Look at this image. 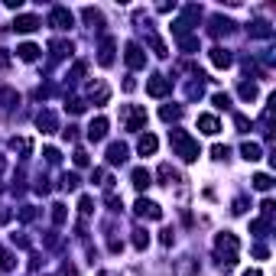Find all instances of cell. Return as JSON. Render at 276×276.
<instances>
[{"label":"cell","instance_id":"obj_1","mask_svg":"<svg viewBox=\"0 0 276 276\" xmlns=\"http://www.w3.org/2000/svg\"><path fill=\"white\" fill-rule=\"evenodd\" d=\"M172 147H176V156H182L185 163L198 160V140H192L185 130H172Z\"/></svg>","mask_w":276,"mask_h":276},{"label":"cell","instance_id":"obj_2","mask_svg":"<svg viewBox=\"0 0 276 276\" xmlns=\"http://www.w3.org/2000/svg\"><path fill=\"white\" fill-rule=\"evenodd\" d=\"M215 247H218V257H221V266H234L237 263V237L234 234H221V237L215 240Z\"/></svg>","mask_w":276,"mask_h":276},{"label":"cell","instance_id":"obj_3","mask_svg":"<svg viewBox=\"0 0 276 276\" xmlns=\"http://www.w3.org/2000/svg\"><path fill=\"white\" fill-rule=\"evenodd\" d=\"M133 211H136L140 218H150V221H160V218H163V208H160L156 202H150V198H136Z\"/></svg>","mask_w":276,"mask_h":276},{"label":"cell","instance_id":"obj_4","mask_svg":"<svg viewBox=\"0 0 276 276\" xmlns=\"http://www.w3.org/2000/svg\"><path fill=\"white\" fill-rule=\"evenodd\" d=\"M123 120H127V130H140L147 123V110L143 107H127L123 110Z\"/></svg>","mask_w":276,"mask_h":276},{"label":"cell","instance_id":"obj_5","mask_svg":"<svg viewBox=\"0 0 276 276\" xmlns=\"http://www.w3.org/2000/svg\"><path fill=\"white\" fill-rule=\"evenodd\" d=\"M123 59H127L130 68H143L147 65V52H143L136 43H127V55H123Z\"/></svg>","mask_w":276,"mask_h":276},{"label":"cell","instance_id":"obj_6","mask_svg":"<svg viewBox=\"0 0 276 276\" xmlns=\"http://www.w3.org/2000/svg\"><path fill=\"white\" fill-rule=\"evenodd\" d=\"M49 23L55 26V30H68V26H72V13H68L65 7H55V10L49 13Z\"/></svg>","mask_w":276,"mask_h":276},{"label":"cell","instance_id":"obj_7","mask_svg":"<svg viewBox=\"0 0 276 276\" xmlns=\"http://www.w3.org/2000/svg\"><path fill=\"white\" fill-rule=\"evenodd\" d=\"M147 91L153 94V98H163V94H169V78H163V75H153V78L147 81Z\"/></svg>","mask_w":276,"mask_h":276},{"label":"cell","instance_id":"obj_8","mask_svg":"<svg viewBox=\"0 0 276 276\" xmlns=\"http://www.w3.org/2000/svg\"><path fill=\"white\" fill-rule=\"evenodd\" d=\"M198 130H202V133H208V136H215L218 130H221V120L215 114H202L198 117Z\"/></svg>","mask_w":276,"mask_h":276},{"label":"cell","instance_id":"obj_9","mask_svg":"<svg viewBox=\"0 0 276 276\" xmlns=\"http://www.w3.org/2000/svg\"><path fill=\"white\" fill-rule=\"evenodd\" d=\"M104 136H107V120H104V117L91 120V127H88V140L98 143V140H104Z\"/></svg>","mask_w":276,"mask_h":276},{"label":"cell","instance_id":"obj_10","mask_svg":"<svg viewBox=\"0 0 276 276\" xmlns=\"http://www.w3.org/2000/svg\"><path fill=\"white\" fill-rule=\"evenodd\" d=\"M123 160H127V147H123V143H110V147H107V163L110 166H120Z\"/></svg>","mask_w":276,"mask_h":276},{"label":"cell","instance_id":"obj_11","mask_svg":"<svg viewBox=\"0 0 276 276\" xmlns=\"http://www.w3.org/2000/svg\"><path fill=\"white\" fill-rule=\"evenodd\" d=\"M13 30H17V33H33V30H39V17H17V20H13Z\"/></svg>","mask_w":276,"mask_h":276},{"label":"cell","instance_id":"obj_12","mask_svg":"<svg viewBox=\"0 0 276 276\" xmlns=\"http://www.w3.org/2000/svg\"><path fill=\"white\" fill-rule=\"evenodd\" d=\"M36 127L43 130V133H52V130H55V114H52V110H43V114L36 117Z\"/></svg>","mask_w":276,"mask_h":276},{"label":"cell","instance_id":"obj_13","mask_svg":"<svg viewBox=\"0 0 276 276\" xmlns=\"http://www.w3.org/2000/svg\"><path fill=\"white\" fill-rule=\"evenodd\" d=\"M156 147H160V140H156L153 133H147V136H140V143H136V150H140L143 156H150V153H156Z\"/></svg>","mask_w":276,"mask_h":276},{"label":"cell","instance_id":"obj_14","mask_svg":"<svg viewBox=\"0 0 276 276\" xmlns=\"http://www.w3.org/2000/svg\"><path fill=\"white\" fill-rule=\"evenodd\" d=\"M211 62H215V65L218 68H231V52H227V49H221V46H218V49H211Z\"/></svg>","mask_w":276,"mask_h":276},{"label":"cell","instance_id":"obj_15","mask_svg":"<svg viewBox=\"0 0 276 276\" xmlns=\"http://www.w3.org/2000/svg\"><path fill=\"white\" fill-rule=\"evenodd\" d=\"M17 55H20L23 62H36V59H39V46H33V43H23V46L17 49Z\"/></svg>","mask_w":276,"mask_h":276},{"label":"cell","instance_id":"obj_16","mask_svg":"<svg viewBox=\"0 0 276 276\" xmlns=\"http://www.w3.org/2000/svg\"><path fill=\"white\" fill-rule=\"evenodd\" d=\"M98 62H101V65H110V62H114V39H104V43H101Z\"/></svg>","mask_w":276,"mask_h":276},{"label":"cell","instance_id":"obj_17","mask_svg":"<svg viewBox=\"0 0 276 276\" xmlns=\"http://www.w3.org/2000/svg\"><path fill=\"white\" fill-rule=\"evenodd\" d=\"M240 156H244L247 163H257L260 160V143H244V147H240Z\"/></svg>","mask_w":276,"mask_h":276},{"label":"cell","instance_id":"obj_18","mask_svg":"<svg viewBox=\"0 0 276 276\" xmlns=\"http://www.w3.org/2000/svg\"><path fill=\"white\" fill-rule=\"evenodd\" d=\"M130 179H133V185H136V189H140V192L147 189L150 182H153V176H150L147 169H133V176H130Z\"/></svg>","mask_w":276,"mask_h":276},{"label":"cell","instance_id":"obj_19","mask_svg":"<svg viewBox=\"0 0 276 276\" xmlns=\"http://www.w3.org/2000/svg\"><path fill=\"white\" fill-rule=\"evenodd\" d=\"M160 117H163V120H179V117H182V107H179V104H166L160 110Z\"/></svg>","mask_w":276,"mask_h":276},{"label":"cell","instance_id":"obj_20","mask_svg":"<svg viewBox=\"0 0 276 276\" xmlns=\"http://www.w3.org/2000/svg\"><path fill=\"white\" fill-rule=\"evenodd\" d=\"M270 185H273V179L266 176V172H257V176H253V189H260V192H270Z\"/></svg>","mask_w":276,"mask_h":276},{"label":"cell","instance_id":"obj_21","mask_svg":"<svg viewBox=\"0 0 276 276\" xmlns=\"http://www.w3.org/2000/svg\"><path fill=\"white\" fill-rule=\"evenodd\" d=\"M78 185H81V179L75 176V172H65V176H62V189H65V192H75Z\"/></svg>","mask_w":276,"mask_h":276},{"label":"cell","instance_id":"obj_22","mask_svg":"<svg viewBox=\"0 0 276 276\" xmlns=\"http://www.w3.org/2000/svg\"><path fill=\"white\" fill-rule=\"evenodd\" d=\"M257 85H250V81H244V85H240V98L244 101H257Z\"/></svg>","mask_w":276,"mask_h":276},{"label":"cell","instance_id":"obj_23","mask_svg":"<svg viewBox=\"0 0 276 276\" xmlns=\"http://www.w3.org/2000/svg\"><path fill=\"white\" fill-rule=\"evenodd\" d=\"M17 266V257L10 250H0V270H13Z\"/></svg>","mask_w":276,"mask_h":276},{"label":"cell","instance_id":"obj_24","mask_svg":"<svg viewBox=\"0 0 276 276\" xmlns=\"http://www.w3.org/2000/svg\"><path fill=\"white\" fill-rule=\"evenodd\" d=\"M147 244H150V234L136 227V231H133V247H136V250H143V247H147Z\"/></svg>","mask_w":276,"mask_h":276},{"label":"cell","instance_id":"obj_25","mask_svg":"<svg viewBox=\"0 0 276 276\" xmlns=\"http://www.w3.org/2000/svg\"><path fill=\"white\" fill-rule=\"evenodd\" d=\"M49 49H52V52L62 59V55H68V52H72V43H62V39H55V43L49 46Z\"/></svg>","mask_w":276,"mask_h":276},{"label":"cell","instance_id":"obj_26","mask_svg":"<svg viewBox=\"0 0 276 276\" xmlns=\"http://www.w3.org/2000/svg\"><path fill=\"white\" fill-rule=\"evenodd\" d=\"M250 231L257 234V237H266V231H270V224H266V221H253V224H250Z\"/></svg>","mask_w":276,"mask_h":276},{"label":"cell","instance_id":"obj_27","mask_svg":"<svg viewBox=\"0 0 276 276\" xmlns=\"http://www.w3.org/2000/svg\"><path fill=\"white\" fill-rule=\"evenodd\" d=\"M52 221L55 224H65V205H52Z\"/></svg>","mask_w":276,"mask_h":276},{"label":"cell","instance_id":"obj_28","mask_svg":"<svg viewBox=\"0 0 276 276\" xmlns=\"http://www.w3.org/2000/svg\"><path fill=\"white\" fill-rule=\"evenodd\" d=\"M78 211H81V215H91V211H94V202H91L88 195H81V202H78Z\"/></svg>","mask_w":276,"mask_h":276},{"label":"cell","instance_id":"obj_29","mask_svg":"<svg viewBox=\"0 0 276 276\" xmlns=\"http://www.w3.org/2000/svg\"><path fill=\"white\" fill-rule=\"evenodd\" d=\"M68 110H72V114H81V110H85L88 104H85V101H81V98H72V101H68V104H65Z\"/></svg>","mask_w":276,"mask_h":276},{"label":"cell","instance_id":"obj_30","mask_svg":"<svg viewBox=\"0 0 276 276\" xmlns=\"http://www.w3.org/2000/svg\"><path fill=\"white\" fill-rule=\"evenodd\" d=\"M250 33H253V36H270V26H266L263 20H257V23H253V30H250Z\"/></svg>","mask_w":276,"mask_h":276},{"label":"cell","instance_id":"obj_31","mask_svg":"<svg viewBox=\"0 0 276 276\" xmlns=\"http://www.w3.org/2000/svg\"><path fill=\"white\" fill-rule=\"evenodd\" d=\"M234 123H237V130H240V133H247V130H250V120H247L244 114H234Z\"/></svg>","mask_w":276,"mask_h":276},{"label":"cell","instance_id":"obj_32","mask_svg":"<svg viewBox=\"0 0 276 276\" xmlns=\"http://www.w3.org/2000/svg\"><path fill=\"white\" fill-rule=\"evenodd\" d=\"M10 147H13V150H20V153H30L33 143H30V140H10Z\"/></svg>","mask_w":276,"mask_h":276},{"label":"cell","instance_id":"obj_33","mask_svg":"<svg viewBox=\"0 0 276 276\" xmlns=\"http://www.w3.org/2000/svg\"><path fill=\"white\" fill-rule=\"evenodd\" d=\"M33 218H36V208H33V205L20 208V221H33Z\"/></svg>","mask_w":276,"mask_h":276},{"label":"cell","instance_id":"obj_34","mask_svg":"<svg viewBox=\"0 0 276 276\" xmlns=\"http://www.w3.org/2000/svg\"><path fill=\"white\" fill-rule=\"evenodd\" d=\"M91 160H88V153L85 150H75V166H88Z\"/></svg>","mask_w":276,"mask_h":276},{"label":"cell","instance_id":"obj_35","mask_svg":"<svg viewBox=\"0 0 276 276\" xmlns=\"http://www.w3.org/2000/svg\"><path fill=\"white\" fill-rule=\"evenodd\" d=\"M211 156H215V160H227V147H221V143L211 147Z\"/></svg>","mask_w":276,"mask_h":276},{"label":"cell","instance_id":"obj_36","mask_svg":"<svg viewBox=\"0 0 276 276\" xmlns=\"http://www.w3.org/2000/svg\"><path fill=\"white\" fill-rule=\"evenodd\" d=\"M227 104H231V98H227V94H215V107H218V110H224Z\"/></svg>","mask_w":276,"mask_h":276},{"label":"cell","instance_id":"obj_37","mask_svg":"<svg viewBox=\"0 0 276 276\" xmlns=\"http://www.w3.org/2000/svg\"><path fill=\"white\" fill-rule=\"evenodd\" d=\"M234 215H244V211H247V202H244V198H237V202H234Z\"/></svg>","mask_w":276,"mask_h":276},{"label":"cell","instance_id":"obj_38","mask_svg":"<svg viewBox=\"0 0 276 276\" xmlns=\"http://www.w3.org/2000/svg\"><path fill=\"white\" fill-rule=\"evenodd\" d=\"M46 160H49V163H59V160H62V156H59V150H52V147H46Z\"/></svg>","mask_w":276,"mask_h":276},{"label":"cell","instance_id":"obj_39","mask_svg":"<svg viewBox=\"0 0 276 276\" xmlns=\"http://www.w3.org/2000/svg\"><path fill=\"white\" fill-rule=\"evenodd\" d=\"M107 205H110L114 211H120V198H117V195H107Z\"/></svg>","mask_w":276,"mask_h":276},{"label":"cell","instance_id":"obj_40","mask_svg":"<svg viewBox=\"0 0 276 276\" xmlns=\"http://www.w3.org/2000/svg\"><path fill=\"white\" fill-rule=\"evenodd\" d=\"M10 221V211H0V224H7Z\"/></svg>","mask_w":276,"mask_h":276},{"label":"cell","instance_id":"obj_41","mask_svg":"<svg viewBox=\"0 0 276 276\" xmlns=\"http://www.w3.org/2000/svg\"><path fill=\"white\" fill-rule=\"evenodd\" d=\"M244 276H263V273H260V270H247Z\"/></svg>","mask_w":276,"mask_h":276}]
</instances>
